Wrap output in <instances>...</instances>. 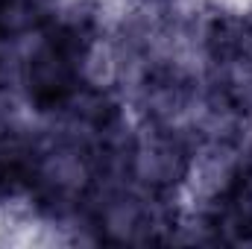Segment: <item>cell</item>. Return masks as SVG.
Masks as SVG:
<instances>
[{
    "mask_svg": "<svg viewBox=\"0 0 252 249\" xmlns=\"http://www.w3.org/2000/svg\"><path fill=\"white\" fill-rule=\"evenodd\" d=\"M85 59V35L76 27L53 32L27 64L30 100L41 112L67 109L79 94V67Z\"/></svg>",
    "mask_w": 252,
    "mask_h": 249,
    "instance_id": "cell-1",
    "label": "cell"
},
{
    "mask_svg": "<svg viewBox=\"0 0 252 249\" xmlns=\"http://www.w3.org/2000/svg\"><path fill=\"white\" fill-rule=\"evenodd\" d=\"M129 156V170L150 187L167 190L188 173V147L173 129H156L147 138L135 141Z\"/></svg>",
    "mask_w": 252,
    "mask_h": 249,
    "instance_id": "cell-2",
    "label": "cell"
}]
</instances>
